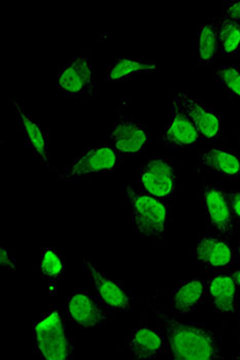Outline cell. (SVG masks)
<instances>
[{
    "instance_id": "obj_1",
    "label": "cell",
    "mask_w": 240,
    "mask_h": 360,
    "mask_svg": "<svg viewBox=\"0 0 240 360\" xmlns=\"http://www.w3.org/2000/svg\"><path fill=\"white\" fill-rule=\"evenodd\" d=\"M151 308L156 316L157 326L166 338L173 359H222L219 343L210 330L195 324L182 323L162 314L154 307Z\"/></svg>"
},
{
    "instance_id": "obj_2",
    "label": "cell",
    "mask_w": 240,
    "mask_h": 360,
    "mask_svg": "<svg viewBox=\"0 0 240 360\" xmlns=\"http://www.w3.org/2000/svg\"><path fill=\"white\" fill-rule=\"evenodd\" d=\"M124 200L132 215L133 228L144 239L161 238L171 222V209L159 198L147 194L132 182L124 186Z\"/></svg>"
},
{
    "instance_id": "obj_3",
    "label": "cell",
    "mask_w": 240,
    "mask_h": 360,
    "mask_svg": "<svg viewBox=\"0 0 240 360\" xmlns=\"http://www.w3.org/2000/svg\"><path fill=\"white\" fill-rule=\"evenodd\" d=\"M58 88L70 99L95 98L99 86V71L91 60L90 52L74 56L60 68Z\"/></svg>"
},
{
    "instance_id": "obj_4",
    "label": "cell",
    "mask_w": 240,
    "mask_h": 360,
    "mask_svg": "<svg viewBox=\"0 0 240 360\" xmlns=\"http://www.w3.org/2000/svg\"><path fill=\"white\" fill-rule=\"evenodd\" d=\"M199 195L206 226L215 235L230 237L234 232L235 221L231 211L228 191L202 180L199 186Z\"/></svg>"
},
{
    "instance_id": "obj_5",
    "label": "cell",
    "mask_w": 240,
    "mask_h": 360,
    "mask_svg": "<svg viewBox=\"0 0 240 360\" xmlns=\"http://www.w3.org/2000/svg\"><path fill=\"white\" fill-rule=\"evenodd\" d=\"M35 349L41 359H70L71 347L67 339L63 320L59 311L46 313L34 326Z\"/></svg>"
},
{
    "instance_id": "obj_6",
    "label": "cell",
    "mask_w": 240,
    "mask_h": 360,
    "mask_svg": "<svg viewBox=\"0 0 240 360\" xmlns=\"http://www.w3.org/2000/svg\"><path fill=\"white\" fill-rule=\"evenodd\" d=\"M179 179L177 168L164 157L149 158L140 168V188L159 199L173 197L177 192Z\"/></svg>"
},
{
    "instance_id": "obj_7",
    "label": "cell",
    "mask_w": 240,
    "mask_h": 360,
    "mask_svg": "<svg viewBox=\"0 0 240 360\" xmlns=\"http://www.w3.org/2000/svg\"><path fill=\"white\" fill-rule=\"evenodd\" d=\"M107 142L121 157L141 155L148 144V128L135 117L116 115L109 126Z\"/></svg>"
},
{
    "instance_id": "obj_8",
    "label": "cell",
    "mask_w": 240,
    "mask_h": 360,
    "mask_svg": "<svg viewBox=\"0 0 240 360\" xmlns=\"http://www.w3.org/2000/svg\"><path fill=\"white\" fill-rule=\"evenodd\" d=\"M120 157L110 146H101L88 148L67 167L62 175L67 181L86 179L98 172H112L119 165Z\"/></svg>"
},
{
    "instance_id": "obj_9",
    "label": "cell",
    "mask_w": 240,
    "mask_h": 360,
    "mask_svg": "<svg viewBox=\"0 0 240 360\" xmlns=\"http://www.w3.org/2000/svg\"><path fill=\"white\" fill-rule=\"evenodd\" d=\"M199 139L194 124L187 115L180 100L173 95L172 119L162 134V143L168 148H192Z\"/></svg>"
},
{
    "instance_id": "obj_10",
    "label": "cell",
    "mask_w": 240,
    "mask_h": 360,
    "mask_svg": "<svg viewBox=\"0 0 240 360\" xmlns=\"http://www.w3.org/2000/svg\"><path fill=\"white\" fill-rule=\"evenodd\" d=\"M180 100L187 115L194 124L200 139H217L221 134V119L212 110L204 105L200 100L191 97L185 91L173 93Z\"/></svg>"
},
{
    "instance_id": "obj_11",
    "label": "cell",
    "mask_w": 240,
    "mask_h": 360,
    "mask_svg": "<svg viewBox=\"0 0 240 360\" xmlns=\"http://www.w3.org/2000/svg\"><path fill=\"white\" fill-rule=\"evenodd\" d=\"M70 319L80 328H97L106 321V313L88 291L76 290L67 303Z\"/></svg>"
},
{
    "instance_id": "obj_12",
    "label": "cell",
    "mask_w": 240,
    "mask_h": 360,
    "mask_svg": "<svg viewBox=\"0 0 240 360\" xmlns=\"http://www.w3.org/2000/svg\"><path fill=\"white\" fill-rule=\"evenodd\" d=\"M197 259L211 270H224L232 264L234 253L230 244L221 236L206 234L197 241Z\"/></svg>"
},
{
    "instance_id": "obj_13",
    "label": "cell",
    "mask_w": 240,
    "mask_h": 360,
    "mask_svg": "<svg viewBox=\"0 0 240 360\" xmlns=\"http://www.w3.org/2000/svg\"><path fill=\"white\" fill-rule=\"evenodd\" d=\"M84 266L92 278L98 297L106 308L113 311H128L130 309V297L117 282L101 272L91 262L84 261Z\"/></svg>"
},
{
    "instance_id": "obj_14",
    "label": "cell",
    "mask_w": 240,
    "mask_h": 360,
    "mask_svg": "<svg viewBox=\"0 0 240 360\" xmlns=\"http://www.w3.org/2000/svg\"><path fill=\"white\" fill-rule=\"evenodd\" d=\"M15 110L17 123L25 137L27 146L32 150L34 155L39 158L42 166L50 167V153H48V140L46 132L39 124L33 121L32 117L26 112L24 104L20 100H12Z\"/></svg>"
},
{
    "instance_id": "obj_15",
    "label": "cell",
    "mask_w": 240,
    "mask_h": 360,
    "mask_svg": "<svg viewBox=\"0 0 240 360\" xmlns=\"http://www.w3.org/2000/svg\"><path fill=\"white\" fill-rule=\"evenodd\" d=\"M197 164L204 171L224 179H234L240 176L239 153L226 148L200 150L197 153Z\"/></svg>"
},
{
    "instance_id": "obj_16",
    "label": "cell",
    "mask_w": 240,
    "mask_h": 360,
    "mask_svg": "<svg viewBox=\"0 0 240 360\" xmlns=\"http://www.w3.org/2000/svg\"><path fill=\"white\" fill-rule=\"evenodd\" d=\"M166 348L168 343L162 333L146 326L133 330L128 340V349L135 359H157L166 354Z\"/></svg>"
},
{
    "instance_id": "obj_17",
    "label": "cell",
    "mask_w": 240,
    "mask_h": 360,
    "mask_svg": "<svg viewBox=\"0 0 240 360\" xmlns=\"http://www.w3.org/2000/svg\"><path fill=\"white\" fill-rule=\"evenodd\" d=\"M157 61L152 58H119L108 68L107 79L111 83H124L135 75H154Z\"/></svg>"
},
{
    "instance_id": "obj_18",
    "label": "cell",
    "mask_w": 240,
    "mask_h": 360,
    "mask_svg": "<svg viewBox=\"0 0 240 360\" xmlns=\"http://www.w3.org/2000/svg\"><path fill=\"white\" fill-rule=\"evenodd\" d=\"M206 293V284L201 278L183 282L173 295V310L177 314H189L196 310Z\"/></svg>"
},
{
    "instance_id": "obj_19",
    "label": "cell",
    "mask_w": 240,
    "mask_h": 360,
    "mask_svg": "<svg viewBox=\"0 0 240 360\" xmlns=\"http://www.w3.org/2000/svg\"><path fill=\"white\" fill-rule=\"evenodd\" d=\"M208 292L219 312L233 313L237 308V285L231 275L218 274L208 281Z\"/></svg>"
},
{
    "instance_id": "obj_20",
    "label": "cell",
    "mask_w": 240,
    "mask_h": 360,
    "mask_svg": "<svg viewBox=\"0 0 240 360\" xmlns=\"http://www.w3.org/2000/svg\"><path fill=\"white\" fill-rule=\"evenodd\" d=\"M218 22L212 18L197 27V64L212 63L218 56Z\"/></svg>"
},
{
    "instance_id": "obj_21",
    "label": "cell",
    "mask_w": 240,
    "mask_h": 360,
    "mask_svg": "<svg viewBox=\"0 0 240 360\" xmlns=\"http://www.w3.org/2000/svg\"><path fill=\"white\" fill-rule=\"evenodd\" d=\"M240 51V22L222 17L218 22V55L234 57Z\"/></svg>"
},
{
    "instance_id": "obj_22",
    "label": "cell",
    "mask_w": 240,
    "mask_h": 360,
    "mask_svg": "<svg viewBox=\"0 0 240 360\" xmlns=\"http://www.w3.org/2000/svg\"><path fill=\"white\" fill-rule=\"evenodd\" d=\"M213 79L231 97L240 99V66L224 65L213 70Z\"/></svg>"
},
{
    "instance_id": "obj_23",
    "label": "cell",
    "mask_w": 240,
    "mask_h": 360,
    "mask_svg": "<svg viewBox=\"0 0 240 360\" xmlns=\"http://www.w3.org/2000/svg\"><path fill=\"white\" fill-rule=\"evenodd\" d=\"M41 271L48 279H58L65 272L63 259L55 250H46L42 252Z\"/></svg>"
},
{
    "instance_id": "obj_24",
    "label": "cell",
    "mask_w": 240,
    "mask_h": 360,
    "mask_svg": "<svg viewBox=\"0 0 240 360\" xmlns=\"http://www.w3.org/2000/svg\"><path fill=\"white\" fill-rule=\"evenodd\" d=\"M228 197L233 219L240 224V190L228 191Z\"/></svg>"
},
{
    "instance_id": "obj_25",
    "label": "cell",
    "mask_w": 240,
    "mask_h": 360,
    "mask_svg": "<svg viewBox=\"0 0 240 360\" xmlns=\"http://www.w3.org/2000/svg\"><path fill=\"white\" fill-rule=\"evenodd\" d=\"M223 17L240 22V0L229 1L224 8Z\"/></svg>"
},
{
    "instance_id": "obj_26",
    "label": "cell",
    "mask_w": 240,
    "mask_h": 360,
    "mask_svg": "<svg viewBox=\"0 0 240 360\" xmlns=\"http://www.w3.org/2000/svg\"><path fill=\"white\" fill-rule=\"evenodd\" d=\"M0 264H1L2 269L10 271V272H13L15 270V259L11 257L8 250L4 248L0 250Z\"/></svg>"
},
{
    "instance_id": "obj_27",
    "label": "cell",
    "mask_w": 240,
    "mask_h": 360,
    "mask_svg": "<svg viewBox=\"0 0 240 360\" xmlns=\"http://www.w3.org/2000/svg\"><path fill=\"white\" fill-rule=\"evenodd\" d=\"M231 277L233 278V280H234L236 285L240 288V269H239V270L234 271V272L231 274Z\"/></svg>"
},
{
    "instance_id": "obj_28",
    "label": "cell",
    "mask_w": 240,
    "mask_h": 360,
    "mask_svg": "<svg viewBox=\"0 0 240 360\" xmlns=\"http://www.w3.org/2000/svg\"><path fill=\"white\" fill-rule=\"evenodd\" d=\"M239 261L240 262V242L239 245Z\"/></svg>"
},
{
    "instance_id": "obj_29",
    "label": "cell",
    "mask_w": 240,
    "mask_h": 360,
    "mask_svg": "<svg viewBox=\"0 0 240 360\" xmlns=\"http://www.w3.org/2000/svg\"><path fill=\"white\" fill-rule=\"evenodd\" d=\"M239 155H240V135H239Z\"/></svg>"
},
{
    "instance_id": "obj_30",
    "label": "cell",
    "mask_w": 240,
    "mask_h": 360,
    "mask_svg": "<svg viewBox=\"0 0 240 360\" xmlns=\"http://www.w3.org/2000/svg\"><path fill=\"white\" fill-rule=\"evenodd\" d=\"M239 339H240V323H239Z\"/></svg>"
}]
</instances>
